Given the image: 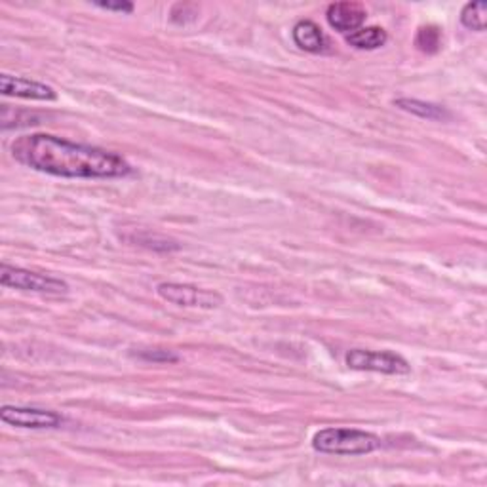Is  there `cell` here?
<instances>
[{
    "instance_id": "1",
    "label": "cell",
    "mask_w": 487,
    "mask_h": 487,
    "mask_svg": "<svg viewBox=\"0 0 487 487\" xmlns=\"http://www.w3.org/2000/svg\"><path fill=\"white\" fill-rule=\"evenodd\" d=\"M12 155L31 170L67 180H119L132 173L128 160L117 153L50 134L18 137L12 143Z\"/></svg>"
},
{
    "instance_id": "2",
    "label": "cell",
    "mask_w": 487,
    "mask_h": 487,
    "mask_svg": "<svg viewBox=\"0 0 487 487\" xmlns=\"http://www.w3.org/2000/svg\"><path fill=\"white\" fill-rule=\"evenodd\" d=\"M313 447L326 456H367L381 447V440L379 436L360 429L330 427L314 434Z\"/></svg>"
},
{
    "instance_id": "3",
    "label": "cell",
    "mask_w": 487,
    "mask_h": 487,
    "mask_svg": "<svg viewBox=\"0 0 487 487\" xmlns=\"http://www.w3.org/2000/svg\"><path fill=\"white\" fill-rule=\"evenodd\" d=\"M350 369L359 371H376L385 376H408L412 371L410 362L403 356L391 350H364L354 349L345 359Z\"/></svg>"
},
{
    "instance_id": "4",
    "label": "cell",
    "mask_w": 487,
    "mask_h": 487,
    "mask_svg": "<svg viewBox=\"0 0 487 487\" xmlns=\"http://www.w3.org/2000/svg\"><path fill=\"white\" fill-rule=\"evenodd\" d=\"M0 284L4 288L23 289V291H39V294H67L69 286L54 276H46L40 272H32L22 267H12L3 263L0 267Z\"/></svg>"
},
{
    "instance_id": "5",
    "label": "cell",
    "mask_w": 487,
    "mask_h": 487,
    "mask_svg": "<svg viewBox=\"0 0 487 487\" xmlns=\"http://www.w3.org/2000/svg\"><path fill=\"white\" fill-rule=\"evenodd\" d=\"M156 294L177 306H187V308H206V311H212L223 303V297L217 291L202 289L190 284H177V282H162L156 286Z\"/></svg>"
},
{
    "instance_id": "6",
    "label": "cell",
    "mask_w": 487,
    "mask_h": 487,
    "mask_svg": "<svg viewBox=\"0 0 487 487\" xmlns=\"http://www.w3.org/2000/svg\"><path fill=\"white\" fill-rule=\"evenodd\" d=\"M0 419L10 427L31 430L59 429L63 425V417L56 412L39 408H20V405H4V408L0 410Z\"/></svg>"
},
{
    "instance_id": "7",
    "label": "cell",
    "mask_w": 487,
    "mask_h": 487,
    "mask_svg": "<svg viewBox=\"0 0 487 487\" xmlns=\"http://www.w3.org/2000/svg\"><path fill=\"white\" fill-rule=\"evenodd\" d=\"M0 92L4 95L22 97V100H35V102H56L58 93L52 86L37 83L22 76L3 75L0 76Z\"/></svg>"
},
{
    "instance_id": "8",
    "label": "cell",
    "mask_w": 487,
    "mask_h": 487,
    "mask_svg": "<svg viewBox=\"0 0 487 487\" xmlns=\"http://www.w3.org/2000/svg\"><path fill=\"white\" fill-rule=\"evenodd\" d=\"M326 18H328V23L335 31L354 32L364 25V22L367 18V12L359 3H333L328 8Z\"/></svg>"
},
{
    "instance_id": "9",
    "label": "cell",
    "mask_w": 487,
    "mask_h": 487,
    "mask_svg": "<svg viewBox=\"0 0 487 487\" xmlns=\"http://www.w3.org/2000/svg\"><path fill=\"white\" fill-rule=\"evenodd\" d=\"M291 35H294V42L305 52L320 54L326 50V46H328L326 35H323V31L314 22H308V20L299 22L294 27V32H291Z\"/></svg>"
},
{
    "instance_id": "10",
    "label": "cell",
    "mask_w": 487,
    "mask_h": 487,
    "mask_svg": "<svg viewBox=\"0 0 487 487\" xmlns=\"http://www.w3.org/2000/svg\"><path fill=\"white\" fill-rule=\"evenodd\" d=\"M396 107H400L405 112H412V115L419 119H427V120H438L444 122L451 119V112L446 107L434 105L429 102H421V100H410V97H400V100L394 102Z\"/></svg>"
},
{
    "instance_id": "11",
    "label": "cell",
    "mask_w": 487,
    "mask_h": 487,
    "mask_svg": "<svg viewBox=\"0 0 487 487\" xmlns=\"http://www.w3.org/2000/svg\"><path fill=\"white\" fill-rule=\"evenodd\" d=\"M388 40L386 31L381 27H366L350 32L347 37V42L359 50H377V48L385 46Z\"/></svg>"
},
{
    "instance_id": "12",
    "label": "cell",
    "mask_w": 487,
    "mask_h": 487,
    "mask_svg": "<svg viewBox=\"0 0 487 487\" xmlns=\"http://www.w3.org/2000/svg\"><path fill=\"white\" fill-rule=\"evenodd\" d=\"M461 23L470 31L483 32L487 23V3L478 0V3L465 4L461 10Z\"/></svg>"
},
{
    "instance_id": "13",
    "label": "cell",
    "mask_w": 487,
    "mask_h": 487,
    "mask_svg": "<svg viewBox=\"0 0 487 487\" xmlns=\"http://www.w3.org/2000/svg\"><path fill=\"white\" fill-rule=\"evenodd\" d=\"M440 44H442L440 29L434 27V25H427V27L419 29L417 37H415V46L419 48L421 52L436 54L438 50H440Z\"/></svg>"
},
{
    "instance_id": "14",
    "label": "cell",
    "mask_w": 487,
    "mask_h": 487,
    "mask_svg": "<svg viewBox=\"0 0 487 487\" xmlns=\"http://www.w3.org/2000/svg\"><path fill=\"white\" fill-rule=\"evenodd\" d=\"M143 360H149V362H177L180 360V356L177 354H172L170 350H145L139 354Z\"/></svg>"
},
{
    "instance_id": "15",
    "label": "cell",
    "mask_w": 487,
    "mask_h": 487,
    "mask_svg": "<svg viewBox=\"0 0 487 487\" xmlns=\"http://www.w3.org/2000/svg\"><path fill=\"white\" fill-rule=\"evenodd\" d=\"M93 6L109 10V12H122V13H132L134 12L132 3H93Z\"/></svg>"
}]
</instances>
